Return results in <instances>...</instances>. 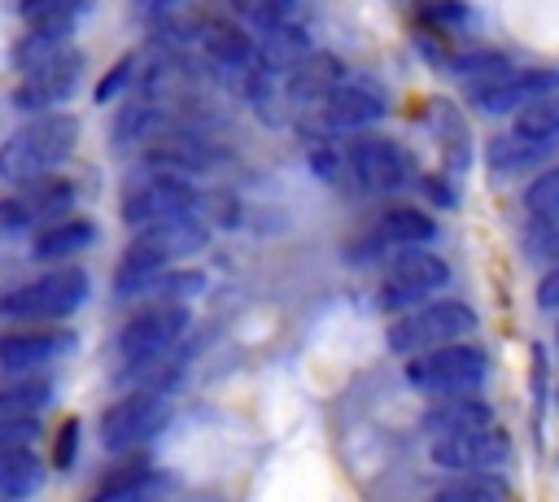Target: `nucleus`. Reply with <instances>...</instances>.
Instances as JSON below:
<instances>
[{"label": "nucleus", "instance_id": "f257e3e1", "mask_svg": "<svg viewBox=\"0 0 559 502\" xmlns=\"http://www.w3.org/2000/svg\"><path fill=\"white\" fill-rule=\"evenodd\" d=\"M210 227L197 218V214H183V218H170V223H153V227H140L131 236V244L122 249L118 258V275H114V288L118 297H144V288L170 271L175 262H183L188 253H197L205 244Z\"/></svg>", "mask_w": 559, "mask_h": 502}, {"label": "nucleus", "instance_id": "f03ea898", "mask_svg": "<svg viewBox=\"0 0 559 502\" xmlns=\"http://www.w3.org/2000/svg\"><path fill=\"white\" fill-rule=\"evenodd\" d=\"M79 144V122L74 113H35L26 127H17L4 144H0V179L22 188L35 179L57 175V166L74 153Z\"/></svg>", "mask_w": 559, "mask_h": 502}, {"label": "nucleus", "instance_id": "7ed1b4c3", "mask_svg": "<svg viewBox=\"0 0 559 502\" xmlns=\"http://www.w3.org/2000/svg\"><path fill=\"white\" fill-rule=\"evenodd\" d=\"M197 196L201 192L192 188L188 175L140 162V170H131V179L122 188V223L131 231H140V227H153V223L183 218V214L197 210Z\"/></svg>", "mask_w": 559, "mask_h": 502}, {"label": "nucleus", "instance_id": "20e7f679", "mask_svg": "<svg viewBox=\"0 0 559 502\" xmlns=\"http://www.w3.org/2000/svg\"><path fill=\"white\" fill-rule=\"evenodd\" d=\"M476 332V314L472 306L454 301V297H428L411 310H402L393 323H389V349L393 354H424V349H437V345H450V340H463Z\"/></svg>", "mask_w": 559, "mask_h": 502}, {"label": "nucleus", "instance_id": "39448f33", "mask_svg": "<svg viewBox=\"0 0 559 502\" xmlns=\"http://www.w3.org/2000/svg\"><path fill=\"white\" fill-rule=\"evenodd\" d=\"M83 301H87V271L57 266V271H44V275L9 288L0 297V314L22 319V323H57V319L74 314Z\"/></svg>", "mask_w": 559, "mask_h": 502}, {"label": "nucleus", "instance_id": "423d86ee", "mask_svg": "<svg viewBox=\"0 0 559 502\" xmlns=\"http://www.w3.org/2000/svg\"><path fill=\"white\" fill-rule=\"evenodd\" d=\"M485 375H489V358L472 340H450V345H437V349L406 358V384L419 393H432V397L472 393Z\"/></svg>", "mask_w": 559, "mask_h": 502}, {"label": "nucleus", "instance_id": "0eeeda50", "mask_svg": "<svg viewBox=\"0 0 559 502\" xmlns=\"http://www.w3.org/2000/svg\"><path fill=\"white\" fill-rule=\"evenodd\" d=\"M188 327V301H144L118 332V358H122V371L127 367H140L148 358H162L179 345Z\"/></svg>", "mask_w": 559, "mask_h": 502}, {"label": "nucleus", "instance_id": "6e6552de", "mask_svg": "<svg viewBox=\"0 0 559 502\" xmlns=\"http://www.w3.org/2000/svg\"><path fill=\"white\" fill-rule=\"evenodd\" d=\"M445 279H450V266L437 253H428L424 244L397 249V258L384 266V279H380V306L402 314V310L428 301L437 288H445Z\"/></svg>", "mask_w": 559, "mask_h": 502}, {"label": "nucleus", "instance_id": "1a4fd4ad", "mask_svg": "<svg viewBox=\"0 0 559 502\" xmlns=\"http://www.w3.org/2000/svg\"><path fill=\"white\" fill-rule=\"evenodd\" d=\"M74 205V183L61 175L22 183L13 196H0V236H17V231H35L52 218H66Z\"/></svg>", "mask_w": 559, "mask_h": 502}, {"label": "nucleus", "instance_id": "9d476101", "mask_svg": "<svg viewBox=\"0 0 559 502\" xmlns=\"http://www.w3.org/2000/svg\"><path fill=\"white\" fill-rule=\"evenodd\" d=\"M162 423H166V397L148 393V389H131L100 415V441H105V450L122 454V450L148 445L162 432Z\"/></svg>", "mask_w": 559, "mask_h": 502}, {"label": "nucleus", "instance_id": "9b49d317", "mask_svg": "<svg viewBox=\"0 0 559 502\" xmlns=\"http://www.w3.org/2000/svg\"><path fill=\"white\" fill-rule=\"evenodd\" d=\"M389 100L376 83H358V79H345L319 109H306V118L319 127V140H332V135H345V131H362V127H376L384 118Z\"/></svg>", "mask_w": 559, "mask_h": 502}, {"label": "nucleus", "instance_id": "f8f14e48", "mask_svg": "<svg viewBox=\"0 0 559 502\" xmlns=\"http://www.w3.org/2000/svg\"><path fill=\"white\" fill-rule=\"evenodd\" d=\"M345 166H349V179L362 192H397V188L411 183L406 148L384 140V135H354L345 144Z\"/></svg>", "mask_w": 559, "mask_h": 502}, {"label": "nucleus", "instance_id": "ddd939ff", "mask_svg": "<svg viewBox=\"0 0 559 502\" xmlns=\"http://www.w3.org/2000/svg\"><path fill=\"white\" fill-rule=\"evenodd\" d=\"M83 79V52L79 48H66L31 70H22L17 87H13V105L26 109V113H48L57 109L61 100H70V92L79 87Z\"/></svg>", "mask_w": 559, "mask_h": 502}, {"label": "nucleus", "instance_id": "4468645a", "mask_svg": "<svg viewBox=\"0 0 559 502\" xmlns=\"http://www.w3.org/2000/svg\"><path fill=\"white\" fill-rule=\"evenodd\" d=\"M507 454H511V441L493 423L489 428H472V432L432 437V445H428V458L437 467H445V471H493V467L507 463Z\"/></svg>", "mask_w": 559, "mask_h": 502}, {"label": "nucleus", "instance_id": "2eb2a0df", "mask_svg": "<svg viewBox=\"0 0 559 502\" xmlns=\"http://www.w3.org/2000/svg\"><path fill=\"white\" fill-rule=\"evenodd\" d=\"M197 39H201L205 61L218 65V70H227V74H240V79H245V74L253 70V61H258V39H253V31H245V26H236V22L218 17V13H210V17L197 26Z\"/></svg>", "mask_w": 559, "mask_h": 502}, {"label": "nucleus", "instance_id": "dca6fc26", "mask_svg": "<svg viewBox=\"0 0 559 502\" xmlns=\"http://www.w3.org/2000/svg\"><path fill=\"white\" fill-rule=\"evenodd\" d=\"M559 87V70H511V74H502L498 83H485V87H476L472 92V100H476V109H485V113H520L524 105H533L537 96H546V92H555Z\"/></svg>", "mask_w": 559, "mask_h": 502}, {"label": "nucleus", "instance_id": "f3484780", "mask_svg": "<svg viewBox=\"0 0 559 502\" xmlns=\"http://www.w3.org/2000/svg\"><path fill=\"white\" fill-rule=\"evenodd\" d=\"M70 345H74L70 332L44 327V323L17 327V332H0V367L4 371H39L44 362L61 358Z\"/></svg>", "mask_w": 559, "mask_h": 502}, {"label": "nucleus", "instance_id": "a211bd4d", "mask_svg": "<svg viewBox=\"0 0 559 502\" xmlns=\"http://www.w3.org/2000/svg\"><path fill=\"white\" fill-rule=\"evenodd\" d=\"M341 83H345V65H341V57L314 48V52L293 70V79H288V105H293V113L319 109Z\"/></svg>", "mask_w": 559, "mask_h": 502}, {"label": "nucleus", "instance_id": "6ab92c4d", "mask_svg": "<svg viewBox=\"0 0 559 502\" xmlns=\"http://www.w3.org/2000/svg\"><path fill=\"white\" fill-rule=\"evenodd\" d=\"M493 410L485 397L476 393H445L424 410V432L428 437H450V432H472V428H489Z\"/></svg>", "mask_w": 559, "mask_h": 502}, {"label": "nucleus", "instance_id": "aec40b11", "mask_svg": "<svg viewBox=\"0 0 559 502\" xmlns=\"http://www.w3.org/2000/svg\"><path fill=\"white\" fill-rule=\"evenodd\" d=\"M92 240H96V227H92L87 218L66 214V218H52V223L35 227L31 253H35V258H44V262H61V258H70V253L87 249Z\"/></svg>", "mask_w": 559, "mask_h": 502}, {"label": "nucleus", "instance_id": "412c9836", "mask_svg": "<svg viewBox=\"0 0 559 502\" xmlns=\"http://www.w3.org/2000/svg\"><path fill=\"white\" fill-rule=\"evenodd\" d=\"M157 480H162V476H157L144 458H131V463L105 471L87 502H148L153 489H157Z\"/></svg>", "mask_w": 559, "mask_h": 502}, {"label": "nucleus", "instance_id": "4be33fe9", "mask_svg": "<svg viewBox=\"0 0 559 502\" xmlns=\"http://www.w3.org/2000/svg\"><path fill=\"white\" fill-rule=\"evenodd\" d=\"M432 236H437V223L415 205H393L376 223V244H393V249H419Z\"/></svg>", "mask_w": 559, "mask_h": 502}, {"label": "nucleus", "instance_id": "5701e85b", "mask_svg": "<svg viewBox=\"0 0 559 502\" xmlns=\"http://www.w3.org/2000/svg\"><path fill=\"white\" fill-rule=\"evenodd\" d=\"M48 402H52L48 375L13 371V375L0 384V415H39Z\"/></svg>", "mask_w": 559, "mask_h": 502}, {"label": "nucleus", "instance_id": "b1692460", "mask_svg": "<svg viewBox=\"0 0 559 502\" xmlns=\"http://www.w3.org/2000/svg\"><path fill=\"white\" fill-rule=\"evenodd\" d=\"M70 39H74V26H26L22 39L13 44V65L17 70H31V65L66 52Z\"/></svg>", "mask_w": 559, "mask_h": 502}, {"label": "nucleus", "instance_id": "393cba45", "mask_svg": "<svg viewBox=\"0 0 559 502\" xmlns=\"http://www.w3.org/2000/svg\"><path fill=\"white\" fill-rule=\"evenodd\" d=\"M546 153H550V144H537V140H528L520 131H507V135L489 140V166H493V175H520V170L537 166Z\"/></svg>", "mask_w": 559, "mask_h": 502}, {"label": "nucleus", "instance_id": "a878e982", "mask_svg": "<svg viewBox=\"0 0 559 502\" xmlns=\"http://www.w3.org/2000/svg\"><path fill=\"white\" fill-rule=\"evenodd\" d=\"M44 485V463L31 450H0V493L4 498H31Z\"/></svg>", "mask_w": 559, "mask_h": 502}, {"label": "nucleus", "instance_id": "bb28decb", "mask_svg": "<svg viewBox=\"0 0 559 502\" xmlns=\"http://www.w3.org/2000/svg\"><path fill=\"white\" fill-rule=\"evenodd\" d=\"M284 9H288V0H214L218 17H227L245 31H262V35L284 22Z\"/></svg>", "mask_w": 559, "mask_h": 502}, {"label": "nucleus", "instance_id": "cd10ccee", "mask_svg": "<svg viewBox=\"0 0 559 502\" xmlns=\"http://www.w3.org/2000/svg\"><path fill=\"white\" fill-rule=\"evenodd\" d=\"M511 131H520V135H528L537 144H555L559 140V87L546 92V96H537L533 105H524L515 113V127Z\"/></svg>", "mask_w": 559, "mask_h": 502}, {"label": "nucleus", "instance_id": "c85d7f7f", "mask_svg": "<svg viewBox=\"0 0 559 502\" xmlns=\"http://www.w3.org/2000/svg\"><path fill=\"white\" fill-rule=\"evenodd\" d=\"M428 502H511L507 485L489 471H467V480H454L445 489H437Z\"/></svg>", "mask_w": 559, "mask_h": 502}, {"label": "nucleus", "instance_id": "c756f323", "mask_svg": "<svg viewBox=\"0 0 559 502\" xmlns=\"http://www.w3.org/2000/svg\"><path fill=\"white\" fill-rule=\"evenodd\" d=\"M92 0H17V17L26 26H74Z\"/></svg>", "mask_w": 559, "mask_h": 502}, {"label": "nucleus", "instance_id": "7c9ffc66", "mask_svg": "<svg viewBox=\"0 0 559 502\" xmlns=\"http://www.w3.org/2000/svg\"><path fill=\"white\" fill-rule=\"evenodd\" d=\"M515 65H511V57H502V52H489V48H480V52H463V57H454V74L476 92V87H485V83H498L502 74H511Z\"/></svg>", "mask_w": 559, "mask_h": 502}, {"label": "nucleus", "instance_id": "2f4dec72", "mask_svg": "<svg viewBox=\"0 0 559 502\" xmlns=\"http://www.w3.org/2000/svg\"><path fill=\"white\" fill-rule=\"evenodd\" d=\"M524 210H528V218H550V214H559V166H546V170L524 188Z\"/></svg>", "mask_w": 559, "mask_h": 502}, {"label": "nucleus", "instance_id": "473e14b6", "mask_svg": "<svg viewBox=\"0 0 559 502\" xmlns=\"http://www.w3.org/2000/svg\"><path fill=\"white\" fill-rule=\"evenodd\" d=\"M419 22H424L428 31L454 35V31H463V26L472 22V13H467L463 0H424V4H419Z\"/></svg>", "mask_w": 559, "mask_h": 502}, {"label": "nucleus", "instance_id": "72a5a7b5", "mask_svg": "<svg viewBox=\"0 0 559 502\" xmlns=\"http://www.w3.org/2000/svg\"><path fill=\"white\" fill-rule=\"evenodd\" d=\"M524 249H528V258H537V262H559V214L533 218V231L524 236Z\"/></svg>", "mask_w": 559, "mask_h": 502}, {"label": "nucleus", "instance_id": "f704fd0d", "mask_svg": "<svg viewBox=\"0 0 559 502\" xmlns=\"http://www.w3.org/2000/svg\"><path fill=\"white\" fill-rule=\"evenodd\" d=\"M39 437V415H0V450H31Z\"/></svg>", "mask_w": 559, "mask_h": 502}, {"label": "nucleus", "instance_id": "c9c22d12", "mask_svg": "<svg viewBox=\"0 0 559 502\" xmlns=\"http://www.w3.org/2000/svg\"><path fill=\"white\" fill-rule=\"evenodd\" d=\"M131 74H135V57L127 52V57H122V61H114V70H109V74L96 83V105L118 100V96H122V87L131 83Z\"/></svg>", "mask_w": 559, "mask_h": 502}, {"label": "nucleus", "instance_id": "e433bc0d", "mask_svg": "<svg viewBox=\"0 0 559 502\" xmlns=\"http://www.w3.org/2000/svg\"><path fill=\"white\" fill-rule=\"evenodd\" d=\"M79 454V419H66L61 432H57V450H52V463L57 467H70Z\"/></svg>", "mask_w": 559, "mask_h": 502}, {"label": "nucleus", "instance_id": "4c0bfd02", "mask_svg": "<svg viewBox=\"0 0 559 502\" xmlns=\"http://www.w3.org/2000/svg\"><path fill=\"white\" fill-rule=\"evenodd\" d=\"M537 306L542 310H559V262L537 279Z\"/></svg>", "mask_w": 559, "mask_h": 502}, {"label": "nucleus", "instance_id": "58836bf2", "mask_svg": "<svg viewBox=\"0 0 559 502\" xmlns=\"http://www.w3.org/2000/svg\"><path fill=\"white\" fill-rule=\"evenodd\" d=\"M0 502H17V498H4V493H0Z\"/></svg>", "mask_w": 559, "mask_h": 502}, {"label": "nucleus", "instance_id": "ea45409f", "mask_svg": "<svg viewBox=\"0 0 559 502\" xmlns=\"http://www.w3.org/2000/svg\"><path fill=\"white\" fill-rule=\"evenodd\" d=\"M555 336H559V327H555Z\"/></svg>", "mask_w": 559, "mask_h": 502}]
</instances>
